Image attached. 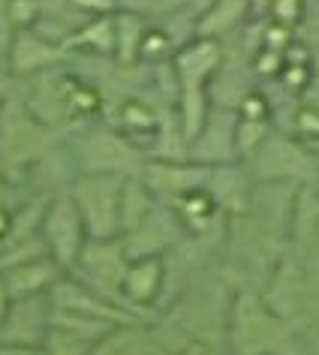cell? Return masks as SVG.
<instances>
[{
    "label": "cell",
    "instance_id": "1",
    "mask_svg": "<svg viewBox=\"0 0 319 355\" xmlns=\"http://www.w3.org/2000/svg\"><path fill=\"white\" fill-rule=\"evenodd\" d=\"M82 175H139L148 154L136 148L121 130L105 123H85L67 139Z\"/></svg>",
    "mask_w": 319,
    "mask_h": 355
},
{
    "label": "cell",
    "instance_id": "2",
    "mask_svg": "<svg viewBox=\"0 0 319 355\" xmlns=\"http://www.w3.org/2000/svg\"><path fill=\"white\" fill-rule=\"evenodd\" d=\"M123 175H82L73 184L69 196L82 211L87 238L105 241V238H121V193Z\"/></svg>",
    "mask_w": 319,
    "mask_h": 355
},
{
    "label": "cell",
    "instance_id": "3",
    "mask_svg": "<svg viewBox=\"0 0 319 355\" xmlns=\"http://www.w3.org/2000/svg\"><path fill=\"white\" fill-rule=\"evenodd\" d=\"M42 238H46V244H49L51 259L64 271H69L78 262V256H82L85 244L91 241V238H87L82 211H78V205L73 202L69 193L51 199L46 220H42Z\"/></svg>",
    "mask_w": 319,
    "mask_h": 355
},
{
    "label": "cell",
    "instance_id": "4",
    "mask_svg": "<svg viewBox=\"0 0 319 355\" xmlns=\"http://www.w3.org/2000/svg\"><path fill=\"white\" fill-rule=\"evenodd\" d=\"M51 322H55L51 295L15 298L10 304V313H6L3 325H0V340L42 349V346H46V337L51 334Z\"/></svg>",
    "mask_w": 319,
    "mask_h": 355
},
{
    "label": "cell",
    "instance_id": "5",
    "mask_svg": "<svg viewBox=\"0 0 319 355\" xmlns=\"http://www.w3.org/2000/svg\"><path fill=\"white\" fill-rule=\"evenodd\" d=\"M190 159L205 168L241 163L238 157V112L211 109L202 132L190 141Z\"/></svg>",
    "mask_w": 319,
    "mask_h": 355
},
{
    "label": "cell",
    "instance_id": "6",
    "mask_svg": "<svg viewBox=\"0 0 319 355\" xmlns=\"http://www.w3.org/2000/svg\"><path fill=\"white\" fill-rule=\"evenodd\" d=\"M253 175L247 163H229V166H214L208 168L205 190L211 199L217 202V208L226 217H244L250 214V199H253Z\"/></svg>",
    "mask_w": 319,
    "mask_h": 355
},
{
    "label": "cell",
    "instance_id": "7",
    "mask_svg": "<svg viewBox=\"0 0 319 355\" xmlns=\"http://www.w3.org/2000/svg\"><path fill=\"white\" fill-rule=\"evenodd\" d=\"M64 274L67 271L51 256H46V259L24 262V265H15V268L3 271V283L10 289V298L15 301V298H31V295H49Z\"/></svg>",
    "mask_w": 319,
    "mask_h": 355
},
{
    "label": "cell",
    "instance_id": "8",
    "mask_svg": "<svg viewBox=\"0 0 319 355\" xmlns=\"http://www.w3.org/2000/svg\"><path fill=\"white\" fill-rule=\"evenodd\" d=\"M253 12L250 0H217L211 10L196 21V37L205 40H223L229 33H238L247 28V15Z\"/></svg>",
    "mask_w": 319,
    "mask_h": 355
},
{
    "label": "cell",
    "instance_id": "9",
    "mask_svg": "<svg viewBox=\"0 0 319 355\" xmlns=\"http://www.w3.org/2000/svg\"><path fill=\"white\" fill-rule=\"evenodd\" d=\"M157 205H160V199L141 181V175H130L123 181V193H121V235H127L136 226L145 223L154 214Z\"/></svg>",
    "mask_w": 319,
    "mask_h": 355
},
{
    "label": "cell",
    "instance_id": "10",
    "mask_svg": "<svg viewBox=\"0 0 319 355\" xmlns=\"http://www.w3.org/2000/svg\"><path fill=\"white\" fill-rule=\"evenodd\" d=\"M150 24L139 12L123 10L114 15V60L121 64H139V49Z\"/></svg>",
    "mask_w": 319,
    "mask_h": 355
},
{
    "label": "cell",
    "instance_id": "11",
    "mask_svg": "<svg viewBox=\"0 0 319 355\" xmlns=\"http://www.w3.org/2000/svg\"><path fill=\"white\" fill-rule=\"evenodd\" d=\"M94 346L96 343L85 340V337H78L73 331H64V328L51 325V334L46 337V346H42V352H46V355H91Z\"/></svg>",
    "mask_w": 319,
    "mask_h": 355
},
{
    "label": "cell",
    "instance_id": "12",
    "mask_svg": "<svg viewBox=\"0 0 319 355\" xmlns=\"http://www.w3.org/2000/svg\"><path fill=\"white\" fill-rule=\"evenodd\" d=\"M265 12H268V15H271V21H274V24H280V28L298 31L301 24L307 21L310 6H307V0H271L268 10H265Z\"/></svg>",
    "mask_w": 319,
    "mask_h": 355
},
{
    "label": "cell",
    "instance_id": "13",
    "mask_svg": "<svg viewBox=\"0 0 319 355\" xmlns=\"http://www.w3.org/2000/svg\"><path fill=\"white\" fill-rule=\"evenodd\" d=\"M0 355H46V352L33 349V346H19V343H3L0 340Z\"/></svg>",
    "mask_w": 319,
    "mask_h": 355
},
{
    "label": "cell",
    "instance_id": "14",
    "mask_svg": "<svg viewBox=\"0 0 319 355\" xmlns=\"http://www.w3.org/2000/svg\"><path fill=\"white\" fill-rule=\"evenodd\" d=\"M10 304H12V298H10V289H6V283H3V274H0V325H3L6 313H10Z\"/></svg>",
    "mask_w": 319,
    "mask_h": 355
}]
</instances>
